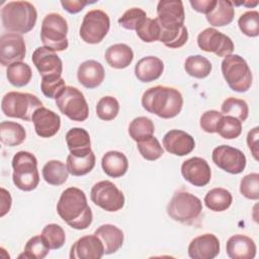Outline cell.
<instances>
[{
	"label": "cell",
	"instance_id": "1",
	"mask_svg": "<svg viewBox=\"0 0 259 259\" xmlns=\"http://www.w3.org/2000/svg\"><path fill=\"white\" fill-rule=\"evenodd\" d=\"M57 212L71 228L87 229L93 221V213L87 203V197L78 187L66 188L57 203Z\"/></svg>",
	"mask_w": 259,
	"mask_h": 259
},
{
	"label": "cell",
	"instance_id": "2",
	"mask_svg": "<svg viewBox=\"0 0 259 259\" xmlns=\"http://www.w3.org/2000/svg\"><path fill=\"white\" fill-rule=\"evenodd\" d=\"M142 105L148 112L161 118H173L182 109L183 97L176 88L157 85L144 92Z\"/></svg>",
	"mask_w": 259,
	"mask_h": 259
},
{
	"label": "cell",
	"instance_id": "3",
	"mask_svg": "<svg viewBox=\"0 0 259 259\" xmlns=\"http://www.w3.org/2000/svg\"><path fill=\"white\" fill-rule=\"evenodd\" d=\"M37 12L27 1H11L1 9V20L5 29L14 33H27L35 25Z\"/></svg>",
	"mask_w": 259,
	"mask_h": 259
},
{
	"label": "cell",
	"instance_id": "4",
	"mask_svg": "<svg viewBox=\"0 0 259 259\" xmlns=\"http://www.w3.org/2000/svg\"><path fill=\"white\" fill-rule=\"evenodd\" d=\"M12 180L14 185L23 191L35 189L39 183L37 160L33 154L26 151L17 152L12 158Z\"/></svg>",
	"mask_w": 259,
	"mask_h": 259
},
{
	"label": "cell",
	"instance_id": "5",
	"mask_svg": "<svg viewBox=\"0 0 259 259\" xmlns=\"http://www.w3.org/2000/svg\"><path fill=\"white\" fill-rule=\"evenodd\" d=\"M40 107L42 102L38 97L26 92L10 91L1 100V110L4 115L26 121H30L34 111Z\"/></svg>",
	"mask_w": 259,
	"mask_h": 259
},
{
	"label": "cell",
	"instance_id": "6",
	"mask_svg": "<svg viewBox=\"0 0 259 259\" xmlns=\"http://www.w3.org/2000/svg\"><path fill=\"white\" fill-rule=\"evenodd\" d=\"M222 73L229 87L236 92H246L252 85V72L243 57L239 55H229L222 62Z\"/></svg>",
	"mask_w": 259,
	"mask_h": 259
},
{
	"label": "cell",
	"instance_id": "7",
	"mask_svg": "<svg viewBox=\"0 0 259 259\" xmlns=\"http://www.w3.org/2000/svg\"><path fill=\"white\" fill-rule=\"evenodd\" d=\"M67 33L68 23L65 17L55 12L45 16L40 28V39L44 47L54 52L65 51L69 46Z\"/></svg>",
	"mask_w": 259,
	"mask_h": 259
},
{
	"label": "cell",
	"instance_id": "8",
	"mask_svg": "<svg viewBox=\"0 0 259 259\" xmlns=\"http://www.w3.org/2000/svg\"><path fill=\"white\" fill-rule=\"evenodd\" d=\"M167 214L179 223H191L202 211V202L194 194L186 191L176 192L166 207Z\"/></svg>",
	"mask_w": 259,
	"mask_h": 259
},
{
	"label": "cell",
	"instance_id": "9",
	"mask_svg": "<svg viewBox=\"0 0 259 259\" xmlns=\"http://www.w3.org/2000/svg\"><path fill=\"white\" fill-rule=\"evenodd\" d=\"M110 19L106 12L100 9L88 11L83 17L79 34L87 44H99L108 33Z\"/></svg>",
	"mask_w": 259,
	"mask_h": 259
},
{
	"label": "cell",
	"instance_id": "10",
	"mask_svg": "<svg viewBox=\"0 0 259 259\" xmlns=\"http://www.w3.org/2000/svg\"><path fill=\"white\" fill-rule=\"evenodd\" d=\"M59 110L74 121H84L88 118L89 107L83 93L76 87L67 86L56 99Z\"/></svg>",
	"mask_w": 259,
	"mask_h": 259
},
{
	"label": "cell",
	"instance_id": "11",
	"mask_svg": "<svg viewBox=\"0 0 259 259\" xmlns=\"http://www.w3.org/2000/svg\"><path fill=\"white\" fill-rule=\"evenodd\" d=\"M90 198L95 205L109 212L121 209L125 201L121 190L109 180L95 183L91 188Z\"/></svg>",
	"mask_w": 259,
	"mask_h": 259
},
{
	"label": "cell",
	"instance_id": "12",
	"mask_svg": "<svg viewBox=\"0 0 259 259\" xmlns=\"http://www.w3.org/2000/svg\"><path fill=\"white\" fill-rule=\"evenodd\" d=\"M197 46L204 52L213 53L223 58L232 55L234 51V42L231 37L213 27H207L199 32Z\"/></svg>",
	"mask_w": 259,
	"mask_h": 259
},
{
	"label": "cell",
	"instance_id": "13",
	"mask_svg": "<svg viewBox=\"0 0 259 259\" xmlns=\"http://www.w3.org/2000/svg\"><path fill=\"white\" fill-rule=\"evenodd\" d=\"M211 158L219 168L231 174L242 173L247 164L246 156L243 152L228 145H221L214 148Z\"/></svg>",
	"mask_w": 259,
	"mask_h": 259
},
{
	"label": "cell",
	"instance_id": "14",
	"mask_svg": "<svg viewBox=\"0 0 259 259\" xmlns=\"http://www.w3.org/2000/svg\"><path fill=\"white\" fill-rule=\"evenodd\" d=\"M157 19L163 29L174 30L184 25L185 13L180 0H161L157 5Z\"/></svg>",
	"mask_w": 259,
	"mask_h": 259
},
{
	"label": "cell",
	"instance_id": "15",
	"mask_svg": "<svg viewBox=\"0 0 259 259\" xmlns=\"http://www.w3.org/2000/svg\"><path fill=\"white\" fill-rule=\"evenodd\" d=\"M26 54L25 42L21 34L8 32L0 37V63L8 67L15 62H22Z\"/></svg>",
	"mask_w": 259,
	"mask_h": 259
},
{
	"label": "cell",
	"instance_id": "16",
	"mask_svg": "<svg viewBox=\"0 0 259 259\" xmlns=\"http://www.w3.org/2000/svg\"><path fill=\"white\" fill-rule=\"evenodd\" d=\"M183 178L196 187H202L209 183L211 171L206 160L200 157H192L185 160L181 165Z\"/></svg>",
	"mask_w": 259,
	"mask_h": 259
},
{
	"label": "cell",
	"instance_id": "17",
	"mask_svg": "<svg viewBox=\"0 0 259 259\" xmlns=\"http://www.w3.org/2000/svg\"><path fill=\"white\" fill-rule=\"evenodd\" d=\"M31 61L39 75L42 77L48 76H61L63 72V62L56 52L46 47H38L34 50Z\"/></svg>",
	"mask_w": 259,
	"mask_h": 259
},
{
	"label": "cell",
	"instance_id": "18",
	"mask_svg": "<svg viewBox=\"0 0 259 259\" xmlns=\"http://www.w3.org/2000/svg\"><path fill=\"white\" fill-rule=\"evenodd\" d=\"M104 255V247L95 235H86L78 239L71 247V259H100Z\"/></svg>",
	"mask_w": 259,
	"mask_h": 259
},
{
	"label": "cell",
	"instance_id": "19",
	"mask_svg": "<svg viewBox=\"0 0 259 259\" xmlns=\"http://www.w3.org/2000/svg\"><path fill=\"white\" fill-rule=\"evenodd\" d=\"M220 241L213 234H203L188 245V255L192 259H213L220 253Z\"/></svg>",
	"mask_w": 259,
	"mask_h": 259
},
{
	"label": "cell",
	"instance_id": "20",
	"mask_svg": "<svg viewBox=\"0 0 259 259\" xmlns=\"http://www.w3.org/2000/svg\"><path fill=\"white\" fill-rule=\"evenodd\" d=\"M163 147L175 156L190 154L195 148V141L192 136L181 130H170L163 137Z\"/></svg>",
	"mask_w": 259,
	"mask_h": 259
},
{
	"label": "cell",
	"instance_id": "21",
	"mask_svg": "<svg viewBox=\"0 0 259 259\" xmlns=\"http://www.w3.org/2000/svg\"><path fill=\"white\" fill-rule=\"evenodd\" d=\"M31 120L36 135L40 138L54 137L61 127L59 114L44 106L34 111Z\"/></svg>",
	"mask_w": 259,
	"mask_h": 259
},
{
	"label": "cell",
	"instance_id": "22",
	"mask_svg": "<svg viewBox=\"0 0 259 259\" xmlns=\"http://www.w3.org/2000/svg\"><path fill=\"white\" fill-rule=\"evenodd\" d=\"M227 254L232 259H253L256 256V244L250 237L237 234L229 238L226 245Z\"/></svg>",
	"mask_w": 259,
	"mask_h": 259
},
{
	"label": "cell",
	"instance_id": "23",
	"mask_svg": "<svg viewBox=\"0 0 259 259\" xmlns=\"http://www.w3.org/2000/svg\"><path fill=\"white\" fill-rule=\"evenodd\" d=\"M105 72L103 66L94 60H87L78 67L77 78L81 85L88 89L98 87L104 80Z\"/></svg>",
	"mask_w": 259,
	"mask_h": 259
},
{
	"label": "cell",
	"instance_id": "24",
	"mask_svg": "<svg viewBox=\"0 0 259 259\" xmlns=\"http://www.w3.org/2000/svg\"><path fill=\"white\" fill-rule=\"evenodd\" d=\"M164 71V63L154 56L144 57L135 66V75L141 82L148 83L159 79Z\"/></svg>",
	"mask_w": 259,
	"mask_h": 259
},
{
	"label": "cell",
	"instance_id": "25",
	"mask_svg": "<svg viewBox=\"0 0 259 259\" xmlns=\"http://www.w3.org/2000/svg\"><path fill=\"white\" fill-rule=\"evenodd\" d=\"M94 234L100 239L104 247V254L109 255L118 251L124 240L123 232L114 225L105 224L98 227Z\"/></svg>",
	"mask_w": 259,
	"mask_h": 259
},
{
	"label": "cell",
	"instance_id": "26",
	"mask_svg": "<svg viewBox=\"0 0 259 259\" xmlns=\"http://www.w3.org/2000/svg\"><path fill=\"white\" fill-rule=\"evenodd\" d=\"M101 167L107 176L118 178L126 173L128 169V160L121 152L108 151L101 159Z\"/></svg>",
	"mask_w": 259,
	"mask_h": 259
},
{
	"label": "cell",
	"instance_id": "27",
	"mask_svg": "<svg viewBox=\"0 0 259 259\" xmlns=\"http://www.w3.org/2000/svg\"><path fill=\"white\" fill-rule=\"evenodd\" d=\"M106 63L114 69H124L128 67L134 60L132 48L125 44H114L105 51Z\"/></svg>",
	"mask_w": 259,
	"mask_h": 259
},
{
	"label": "cell",
	"instance_id": "28",
	"mask_svg": "<svg viewBox=\"0 0 259 259\" xmlns=\"http://www.w3.org/2000/svg\"><path fill=\"white\" fill-rule=\"evenodd\" d=\"M66 143L73 155H86L91 150V141L88 132L82 127H72L66 134Z\"/></svg>",
	"mask_w": 259,
	"mask_h": 259
},
{
	"label": "cell",
	"instance_id": "29",
	"mask_svg": "<svg viewBox=\"0 0 259 259\" xmlns=\"http://www.w3.org/2000/svg\"><path fill=\"white\" fill-rule=\"evenodd\" d=\"M205 16L207 22L212 26H225L230 24L235 16L233 2L228 0H217L214 7Z\"/></svg>",
	"mask_w": 259,
	"mask_h": 259
},
{
	"label": "cell",
	"instance_id": "30",
	"mask_svg": "<svg viewBox=\"0 0 259 259\" xmlns=\"http://www.w3.org/2000/svg\"><path fill=\"white\" fill-rule=\"evenodd\" d=\"M95 161L96 158L93 151L86 155H73L70 153L67 157L66 165L69 173L73 176H83L92 171Z\"/></svg>",
	"mask_w": 259,
	"mask_h": 259
},
{
	"label": "cell",
	"instance_id": "31",
	"mask_svg": "<svg viewBox=\"0 0 259 259\" xmlns=\"http://www.w3.org/2000/svg\"><path fill=\"white\" fill-rule=\"evenodd\" d=\"M26 133L24 127L15 121H2L0 123V141L8 147H15L22 144Z\"/></svg>",
	"mask_w": 259,
	"mask_h": 259
},
{
	"label": "cell",
	"instance_id": "32",
	"mask_svg": "<svg viewBox=\"0 0 259 259\" xmlns=\"http://www.w3.org/2000/svg\"><path fill=\"white\" fill-rule=\"evenodd\" d=\"M41 174L47 183L59 186L67 181L69 171L67 169V165H65L62 161L51 160L44 165Z\"/></svg>",
	"mask_w": 259,
	"mask_h": 259
},
{
	"label": "cell",
	"instance_id": "33",
	"mask_svg": "<svg viewBox=\"0 0 259 259\" xmlns=\"http://www.w3.org/2000/svg\"><path fill=\"white\" fill-rule=\"evenodd\" d=\"M233 202V196L229 190L222 187H215L207 191L204 196L205 206L212 211L227 210Z\"/></svg>",
	"mask_w": 259,
	"mask_h": 259
},
{
	"label": "cell",
	"instance_id": "34",
	"mask_svg": "<svg viewBox=\"0 0 259 259\" xmlns=\"http://www.w3.org/2000/svg\"><path fill=\"white\" fill-rule=\"evenodd\" d=\"M6 77L11 85L15 87H23L30 82L32 72L26 63L15 62L7 67Z\"/></svg>",
	"mask_w": 259,
	"mask_h": 259
},
{
	"label": "cell",
	"instance_id": "35",
	"mask_svg": "<svg viewBox=\"0 0 259 259\" xmlns=\"http://www.w3.org/2000/svg\"><path fill=\"white\" fill-rule=\"evenodd\" d=\"M184 69L189 76L203 79L210 74L212 66L205 57L201 55H192L185 60Z\"/></svg>",
	"mask_w": 259,
	"mask_h": 259
},
{
	"label": "cell",
	"instance_id": "36",
	"mask_svg": "<svg viewBox=\"0 0 259 259\" xmlns=\"http://www.w3.org/2000/svg\"><path fill=\"white\" fill-rule=\"evenodd\" d=\"M154 123L149 117L146 116H138L134 118L128 125L130 137L136 142H140L151 136H154Z\"/></svg>",
	"mask_w": 259,
	"mask_h": 259
},
{
	"label": "cell",
	"instance_id": "37",
	"mask_svg": "<svg viewBox=\"0 0 259 259\" xmlns=\"http://www.w3.org/2000/svg\"><path fill=\"white\" fill-rule=\"evenodd\" d=\"M50 250L51 248L41 235L33 236L26 242L24 251L21 255H19V258L42 259L49 254Z\"/></svg>",
	"mask_w": 259,
	"mask_h": 259
},
{
	"label": "cell",
	"instance_id": "38",
	"mask_svg": "<svg viewBox=\"0 0 259 259\" xmlns=\"http://www.w3.org/2000/svg\"><path fill=\"white\" fill-rule=\"evenodd\" d=\"M222 114L230 115L238 118L241 122L245 121L249 115V107L245 100L229 97L225 99L221 107Z\"/></svg>",
	"mask_w": 259,
	"mask_h": 259
},
{
	"label": "cell",
	"instance_id": "39",
	"mask_svg": "<svg viewBox=\"0 0 259 259\" xmlns=\"http://www.w3.org/2000/svg\"><path fill=\"white\" fill-rule=\"evenodd\" d=\"M217 133L227 140L236 139L242 133V122L234 116L223 114L218 123Z\"/></svg>",
	"mask_w": 259,
	"mask_h": 259
},
{
	"label": "cell",
	"instance_id": "40",
	"mask_svg": "<svg viewBox=\"0 0 259 259\" xmlns=\"http://www.w3.org/2000/svg\"><path fill=\"white\" fill-rule=\"evenodd\" d=\"M137 147L142 157L148 161L158 160L164 154L163 147L161 146L158 139L154 136L137 142Z\"/></svg>",
	"mask_w": 259,
	"mask_h": 259
},
{
	"label": "cell",
	"instance_id": "41",
	"mask_svg": "<svg viewBox=\"0 0 259 259\" xmlns=\"http://www.w3.org/2000/svg\"><path fill=\"white\" fill-rule=\"evenodd\" d=\"M188 39V30L185 25L178 29L166 30L161 27V34L159 41L163 42L170 49H178L186 44Z\"/></svg>",
	"mask_w": 259,
	"mask_h": 259
},
{
	"label": "cell",
	"instance_id": "42",
	"mask_svg": "<svg viewBox=\"0 0 259 259\" xmlns=\"http://www.w3.org/2000/svg\"><path fill=\"white\" fill-rule=\"evenodd\" d=\"M138 36L145 42H153L159 40L161 34V25L157 18L146 17L144 21L136 29Z\"/></svg>",
	"mask_w": 259,
	"mask_h": 259
},
{
	"label": "cell",
	"instance_id": "43",
	"mask_svg": "<svg viewBox=\"0 0 259 259\" xmlns=\"http://www.w3.org/2000/svg\"><path fill=\"white\" fill-rule=\"evenodd\" d=\"M119 112V103L113 96L101 97L96 104L97 116L105 121L114 119Z\"/></svg>",
	"mask_w": 259,
	"mask_h": 259
},
{
	"label": "cell",
	"instance_id": "44",
	"mask_svg": "<svg viewBox=\"0 0 259 259\" xmlns=\"http://www.w3.org/2000/svg\"><path fill=\"white\" fill-rule=\"evenodd\" d=\"M40 235L52 250L60 249L66 242L65 231L57 224H49L45 226Z\"/></svg>",
	"mask_w": 259,
	"mask_h": 259
},
{
	"label": "cell",
	"instance_id": "45",
	"mask_svg": "<svg viewBox=\"0 0 259 259\" xmlns=\"http://www.w3.org/2000/svg\"><path fill=\"white\" fill-rule=\"evenodd\" d=\"M65 80L62 76L42 77L40 81V89L44 95L51 99H57L66 89Z\"/></svg>",
	"mask_w": 259,
	"mask_h": 259
},
{
	"label": "cell",
	"instance_id": "46",
	"mask_svg": "<svg viewBox=\"0 0 259 259\" xmlns=\"http://www.w3.org/2000/svg\"><path fill=\"white\" fill-rule=\"evenodd\" d=\"M238 25L241 31L250 37L259 35V12L251 10L243 13L238 19Z\"/></svg>",
	"mask_w": 259,
	"mask_h": 259
},
{
	"label": "cell",
	"instance_id": "47",
	"mask_svg": "<svg viewBox=\"0 0 259 259\" xmlns=\"http://www.w3.org/2000/svg\"><path fill=\"white\" fill-rule=\"evenodd\" d=\"M147 17V13L138 7L127 9L119 18L118 23L125 29L136 30Z\"/></svg>",
	"mask_w": 259,
	"mask_h": 259
},
{
	"label": "cell",
	"instance_id": "48",
	"mask_svg": "<svg viewBox=\"0 0 259 259\" xmlns=\"http://www.w3.org/2000/svg\"><path fill=\"white\" fill-rule=\"evenodd\" d=\"M240 192L248 199H259V174L250 173L244 176L240 182Z\"/></svg>",
	"mask_w": 259,
	"mask_h": 259
},
{
	"label": "cell",
	"instance_id": "49",
	"mask_svg": "<svg viewBox=\"0 0 259 259\" xmlns=\"http://www.w3.org/2000/svg\"><path fill=\"white\" fill-rule=\"evenodd\" d=\"M222 115H223L222 112H219L218 110H213V109L203 112L199 119V124L201 130L208 134L217 133V126Z\"/></svg>",
	"mask_w": 259,
	"mask_h": 259
},
{
	"label": "cell",
	"instance_id": "50",
	"mask_svg": "<svg viewBox=\"0 0 259 259\" xmlns=\"http://www.w3.org/2000/svg\"><path fill=\"white\" fill-rule=\"evenodd\" d=\"M258 137H259V127L255 126L249 131L247 135V145L251 151L254 159L258 161Z\"/></svg>",
	"mask_w": 259,
	"mask_h": 259
},
{
	"label": "cell",
	"instance_id": "51",
	"mask_svg": "<svg viewBox=\"0 0 259 259\" xmlns=\"http://www.w3.org/2000/svg\"><path fill=\"white\" fill-rule=\"evenodd\" d=\"M189 3L195 11L206 15L214 7L217 0H190Z\"/></svg>",
	"mask_w": 259,
	"mask_h": 259
},
{
	"label": "cell",
	"instance_id": "52",
	"mask_svg": "<svg viewBox=\"0 0 259 259\" xmlns=\"http://www.w3.org/2000/svg\"><path fill=\"white\" fill-rule=\"evenodd\" d=\"M88 1L84 0H62L61 5L63 8L71 14L78 13L83 10V8L88 4Z\"/></svg>",
	"mask_w": 259,
	"mask_h": 259
},
{
	"label": "cell",
	"instance_id": "53",
	"mask_svg": "<svg viewBox=\"0 0 259 259\" xmlns=\"http://www.w3.org/2000/svg\"><path fill=\"white\" fill-rule=\"evenodd\" d=\"M12 199L9 191H7L5 188L1 187V211H0V217H4L11 207Z\"/></svg>",
	"mask_w": 259,
	"mask_h": 259
},
{
	"label": "cell",
	"instance_id": "54",
	"mask_svg": "<svg viewBox=\"0 0 259 259\" xmlns=\"http://www.w3.org/2000/svg\"><path fill=\"white\" fill-rule=\"evenodd\" d=\"M258 1H243V2H236L235 5H243V6H246L248 8H251V7H255L256 5H258Z\"/></svg>",
	"mask_w": 259,
	"mask_h": 259
}]
</instances>
